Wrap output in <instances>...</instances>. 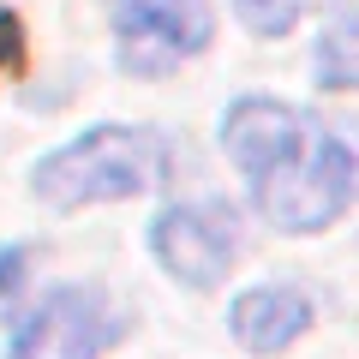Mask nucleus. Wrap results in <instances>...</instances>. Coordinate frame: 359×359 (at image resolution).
<instances>
[{
	"instance_id": "nucleus-1",
	"label": "nucleus",
	"mask_w": 359,
	"mask_h": 359,
	"mask_svg": "<svg viewBox=\"0 0 359 359\" xmlns=\"http://www.w3.org/2000/svg\"><path fill=\"white\" fill-rule=\"evenodd\" d=\"M222 150L252 186V204L282 233H323L359 198V156L335 126L276 96H233Z\"/></svg>"
},
{
	"instance_id": "nucleus-2",
	"label": "nucleus",
	"mask_w": 359,
	"mask_h": 359,
	"mask_svg": "<svg viewBox=\"0 0 359 359\" xmlns=\"http://www.w3.org/2000/svg\"><path fill=\"white\" fill-rule=\"evenodd\" d=\"M174 168V150H168L162 132L150 126H120V120H102V126L66 138L60 150H48L36 168H30V192L48 210H84V204H120V198H144L156 192Z\"/></svg>"
},
{
	"instance_id": "nucleus-3",
	"label": "nucleus",
	"mask_w": 359,
	"mask_h": 359,
	"mask_svg": "<svg viewBox=\"0 0 359 359\" xmlns=\"http://www.w3.org/2000/svg\"><path fill=\"white\" fill-rule=\"evenodd\" d=\"M108 25L126 78H168L216 42L204 0H108Z\"/></svg>"
},
{
	"instance_id": "nucleus-4",
	"label": "nucleus",
	"mask_w": 359,
	"mask_h": 359,
	"mask_svg": "<svg viewBox=\"0 0 359 359\" xmlns=\"http://www.w3.org/2000/svg\"><path fill=\"white\" fill-rule=\"evenodd\" d=\"M126 335V318L96 282L48 287L25 318L13 323L6 359H102Z\"/></svg>"
},
{
	"instance_id": "nucleus-5",
	"label": "nucleus",
	"mask_w": 359,
	"mask_h": 359,
	"mask_svg": "<svg viewBox=\"0 0 359 359\" xmlns=\"http://www.w3.org/2000/svg\"><path fill=\"white\" fill-rule=\"evenodd\" d=\"M240 245H245L240 240V216H233V204H222V198L168 204V210H156V222H150L156 264H162L174 282H186L192 294H210V287L240 264Z\"/></svg>"
},
{
	"instance_id": "nucleus-6",
	"label": "nucleus",
	"mask_w": 359,
	"mask_h": 359,
	"mask_svg": "<svg viewBox=\"0 0 359 359\" xmlns=\"http://www.w3.org/2000/svg\"><path fill=\"white\" fill-rule=\"evenodd\" d=\"M311 323H318V306H311V294L294 287V282H257L228 306V335L257 359L287 353Z\"/></svg>"
},
{
	"instance_id": "nucleus-7",
	"label": "nucleus",
	"mask_w": 359,
	"mask_h": 359,
	"mask_svg": "<svg viewBox=\"0 0 359 359\" xmlns=\"http://www.w3.org/2000/svg\"><path fill=\"white\" fill-rule=\"evenodd\" d=\"M311 78L330 96H353L359 90V0L318 30V42H311Z\"/></svg>"
},
{
	"instance_id": "nucleus-8",
	"label": "nucleus",
	"mask_w": 359,
	"mask_h": 359,
	"mask_svg": "<svg viewBox=\"0 0 359 359\" xmlns=\"http://www.w3.org/2000/svg\"><path fill=\"white\" fill-rule=\"evenodd\" d=\"M311 6H318V0H233V18H240L252 36L276 42V36H287V30L299 25Z\"/></svg>"
},
{
	"instance_id": "nucleus-9",
	"label": "nucleus",
	"mask_w": 359,
	"mask_h": 359,
	"mask_svg": "<svg viewBox=\"0 0 359 359\" xmlns=\"http://www.w3.org/2000/svg\"><path fill=\"white\" fill-rule=\"evenodd\" d=\"M25 264H30L25 245H6V252H0V299H13L18 287H25Z\"/></svg>"
},
{
	"instance_id": "nucleus-10",
	"label": "nucleus",
	"mask_w": 359,
	"mask_h": 359,
	"mask_svg": "<svg viewBox=\"0 0 359 359\" xmlns=\"http://www.w3.org/2000/svg\"><path fill=\"white\" fill-rule=\"evenodd\" d=\"M18 60H25V25H18L13 13H0V72L18 66Z\"/></svg>"
}]
</instances>
